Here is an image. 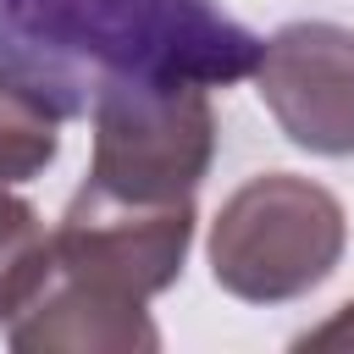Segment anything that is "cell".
Returning <instances> with one entry per match:
<instances>
[{
    "label": "cell",
    "mask_w": 354,
    "mask_h": 354,
    "mask_svg": "<svg viewBox=\"0 0 354 354\" xmlns=\"http://www.w3.org/2000/svg\"><path fill=\"white\" fill-rule=\"evenodd\" d=\"M260 44L216 0H0V66L61 116H88L105 88H227Z\"/></svg>",
    "instance_id": "6da1fadb"
},
{
    "label": "cell",
    "mask_w": 354,
    "mask_h": 354,
    "mask_svg": "<svg viewBox=\"0 0 354 354\" xmlns=\"http://www.w3.org/2000/svg\"><path fill=\"white\" fill-rule=\"evenodd\" d=\"M348 243V216L332 188L260 171L227 194L210 221V277L243 304H288L321 288Z\"/></svg>",
    "instance_id": "7a4b0ae2"
},
{
    "label": "cell",
    "mask_w": 354,
    "mask_h": 354,
    "mask_svg": "<svg viewBox=\"0 0 354 354\" xmlns=\"http://www.w3.org/2000/svg\"><path fill=\"white\" fill-rule=\"evenodd\" d=\"M88 127H94V155L83 183L138 205L194 199L216 160V111H210V88L199 83L105 88L88 105Z\"/></svg>",
    "instance_id": "3957f363"
},
{
    "label": "cell",
    "mask_w": 354,
    "mask_h": 354,
    "mask_svg": "<svg viewBox=\"0 0 354 354\" xmlns=\"http://www.w3.org/2000/svg\"><path fill=\"white\" fill-rule=\"evenodd\" d=\"M188 243H194V199L138 205L83 183L50 232V266L100 293L149 304L183 277Z\"/></svg>",
    "instance_id": "277c9868"
},
{
    "label": "cell",
    "mask_w": 354,
    "mask_h": 354,
    "mask_svg": "<svg viewBox=\"0 0 354 354\" xmlns=\"http://www.w3.org/2000/svg\"><path fill=\"white\" fill-rule=\"evenodd\" d=\"M249 77L288 144L326 160L354 155V28L288 22L260 44Z\"/></svg>",
    "instance_id": "5b68a950"
},
{
    "label": "cell",
    "mask_w": 354,
    "mask_h": 354,
    "mask_svg": "<svg viewBox=\"0 0 354 354\" xmlns=\"http://www.w3.org/2000/svg\"><path fill=\"white\" fill-rule=\"evenodd\" d=\"M6 343L33 354V348H72V354H149L160 348V332L144 304L100 293L44 260L39 288L28 304L6 321Z\"/></svg>",
    "instance_id": "8992f818"
},
{
    "label": "cell",
    "mask_w": 354,
    "mask_h": 354,
    "mask_svg": "<svg viewBox=\"0 0 354 354\" xmlns=\"http://www.w3.org/2000/svg\"><path fill=\"white\" fill-rule=\"evenodd\" d=\"M61 111L0 66V183H28L61 155Z\"/></svg>",
    "instance_id": "52a82bcc"
},
{
    "label": "cell",
    "mask_w": 354,
    "mask_h": 354,
    "mask_svg": "<svg viewBox=\"0 0 354 354\" xmlns=\"http://www.w3.org/2000/svg\"><path fill=\"white\" fill-rule=\"evenodd\" d=\"M50 260V232L39 221V210L11 194V183H0V321H11L28 293L39 288Z\"/></svg>",
    "instance_id": "ba28073f"
},
{
    "label": "cell",
    "mask_w": 354,
    "mask_h": 354,
    "mask_svg": "<svg viewBox=\"0 0 354 354\" xmlns=\"http://www.w3.org/2000/svg\"><path fill=\"white\" fill-rule=\"evenodd\" d=\"M293 348H354V299H348V304H337L321 326L299 332V337H293Z\"/></svg>",
    "instance_id": "9c48e42d"
}]
</instances>
